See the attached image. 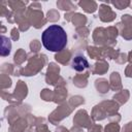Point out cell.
<instances>
[{"label":"cell","instance_id":"cell-2","mask_svg":"<svg viewBox=\"0 0 132 132\" xmlns=\"http://www.w3.org/2000/svg\"><path fill=\"white\" fill-rule=\"evenodd\" d=\"M72 67L76 71H84L89 67V63L87 59L82 56H76L72 60Z\"/></svg>","mask_w":132,"mask_h":132},{"label":"cell","instance_id":"cell-1","mask_svg":"<svg viewBox=\"0 0 132 132\" xmlns=\"http://www.w3.org/2000/svg\"><path fill=\"white\" fill-rule=\"evenodd\" d=\"M41 40L46 50L51 52H60L67 44V34L61 26L52 25L43 31Z\"/></svg>","mask_w":132,"mask_h":132}]
</instances>
